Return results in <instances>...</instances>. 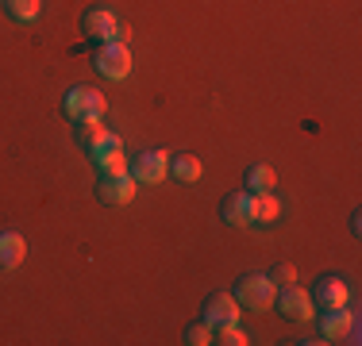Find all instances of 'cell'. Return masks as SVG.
I'll return each instance as SVG.
<instances>
[{"mask_svg":"<svg viewBox=\"0 0 362 346\" xmlns=\"http://www.w3.org/2000/svg\"><path fill=\"white\" fill-rule=\"evenodd\" d=\"M274 292H278V285L270 281V277L262 273H243L235 281V304L247 308V311H270L274 308Z\"/></svg>","mask_w":362,"mask_h":346,"instance_id":"1","label":"cell"},{"mask_svg":"<svg viewBox=\"0 0 362 346\" xmlns=\"http://www.w3.org/2000/svg\"><path fill=\"white\" fill-rule=\"evenodd\" d=\"M62 112L70 119H100L105 116V97L93 85H74L62 100Z\"/></svg>","mask_w":362,"mask_h":346,"instance_id":"2","label":"cell"},{"mask_svg":"<svg viewBox=\"0 0 362 346\" xmlns=\"http://www.w3.org/2000/svg\"><path fill=\"white\" fill-rule=\"evenodd\" d=\"M97 201L108 208H124L135 201V177L132 173H100L97 177Z\"/></svg>","mask_w":362,"mask_h":346,"instance_id":"3","label":"cell"},{"mask_svg":"<svg viewBox=\"0 0 362 346\" xmlns=\"http://www.w3.org/2000/svg\"><path fill=\"white\" fill-rule=\"evenodd\" d=\"M93 62H97V69L108 81H124L132 73V50H127V42H100Z\"/></svg>","mask_w":362,"mask_h":346,"instance_id":"4","label":"cell"},{"mask_svg":"<svg viewBox=\"0 0 362 346\" xmlns=\"http://www.w3.org/2000/svg\"><path fill=\"white\" fill-rule=\"evenodd\" d=\"M166 166H170V154L166 150H143L135 154V162H127V173L143 185H158L166 177Z\"/></svg>","mask_w":362,"mask_h":346,"instance_id":"5","label":"cell"},{"mask_svg":"<svg viewBox=\"0 0 362 346\" xmlns=\"http://www.w3.org/2000/svg\"><path fill=\"white\" fill-rule=\"evenodd\" d=\"M239 308L235 304V297L231 292H209L204 297V308H201V319L209 327H223V323H239Z\"/></svg>","mask_w":362,"mask_h":346,"instance_id":"6","label":"cell"},{"mask_svg":"<svg viewBox=\"0 0 362 346\" xmlns=\"http://www.w3.org/2000/svg\"><path fill=\"white\" fill-rule=\"evenodd\" d=\"M308 297H313V308H347V281H343V277H335V273H327V277H320V281L313 285V292H308Z\"/></svg>","mask_w":362,"mask_h":346,"instance_id":"7","label":"cell"},{"mask_svg":"<svg viewBox=\"0 0 362 346\" xmlns=\"http://www.w3.org/2000/svg\"><path fill=\"white\" fill-rule=\"evenodd\" d=\"M274 300H278V311L293 323H305V319H313V297H308L305 289H297V285H286L281 292H274Z\"/></svg>","mask_w":362,"mask_h":346,"instance_id":"8","label":"cell"},{"mask_svg":"<svg viewBox=\"0 0 362 346\" xmlns=\"http://www.w3.org/2000/svg\"><path fill=\"white\" fill-rule=\"evenodd\" d=\"M116 28H119V20L108 8H89V12H81V31L97 42H112L116 39Z\"/></svg>","mask_w":362,"mask_h":346,"instance_id":"9","label":"cell"},{"mask_svg":"<svg viewBox=\"0 0 362 346\" xmlns=\"http://www.w3.org/2000/svg\"><path fill=\"white\" fill-rule=\"evenodd\" d=\"M220 220L228 223V227H247L251 223V193H228L220 201Z\"/></svg>","mask_w":362,"mask_h":346,"instance_id":"10","label":"cell"},{"mask_svg":"<svg viewBox=\"0 0 362 346\" xmlns=\"http://www.w3.org/2000/svg\"><path fill=\"white\" fill-rule=\"evenodd\" d=\"M320 335L324 339H355V316L347 308H327L320 319Z\"/></svg>","mask_w":362,"mask_h":346,"instance_id":"11","label":"cell"},{"mask_svg":"<svg viewBox=\"0 0 362 346\" xmlns=\"http://www.w3.org/2000/svg\"><path fill=\"white\" fill-rule=\"evenodd\" d=\"M28 258V242L20 231H0V270H16Z\"/></svg>","mask_w":362,"mask_h":346,"instance_id":"12","label":"cell"},{"mask_svg":"<svg viewBox=\"0 0 362 346\" xmlns=\"http://www.w3.org/2000/svg\"><path fill=\"white\" fill-rule=\"evenodd\" d=\"M74 135H77V143H81L85 146V150H100V146H105L108 143V138H112V131H105V124H100V119H74Z\"/></svg>","mask_w":362,"mask_h":346,"instance_id":"13","label":"cell"},{"mask_svg":"<svg viewBox=\"0 0 362 346\" xmlns=\"http://www.w3.org/2000/svg\"><path fill=\"white\" fill-rule=\"evenodd\" d=\"M93 158H97L100 173H127V158H124V146H119V138L112 135L100 150H93Z\"/></svg>","mask_w":362,"mask_h":346,"instance_id":"14","label":"cell"},{"mask_svg":"<svg viewBox=\"0 0 362 346\" xmlns=\"http://www.w3.org/2000/svg\"><path fill=\"white\" fill-rule=\"evenodd\" d=\"M281 220V201L274 193H255L251 196V223H278Z\"/></svg>","mask_w":362,"mask_h":346,"instance_id":"15","label":"cell"},{"mask_svg":"<svg viewBox=\"0 0 362 346\" xmlns=\"http://www.w3.org/2000/svg\"><path fill=\"white\" fill-rule=\"evenodd\" d=\"M166 173H174L181 185H193V181L201 177V162H197V154H174Z\"/></svg>","mask_w":362,"mask_h":346,"instance_id":"16","label":"cell"},{"mask_svg":"<svg viewBox=\"0 0 362 346\" xmlns=\"http://www.w3.org/2000/svg\"><path fill=\"white\" fill-rule=\"evenodd\" d=\"M243 185H247V193H270L274 189V169L266 166V162H251L243 173Z\"/></svg>","mask_w":362,"mask_h":346,"instance_id":"17","label":"cell"},{"mask_svg":"<svg viewBox=\"0 0 362 346\" xmlns=\"http://www.w3.org/2000/svg\"><path fill=\"white\" fill-rule=\"evenodd\" d=\"M4 12L12 16L16 23H31V20H39L42 0H4Z\"/></svg>","mask_w":362,"mask_h":346,"instance_id":"18","label":"cell"},{"mask_svg":"<svg viewBox=\"0 0 362 346\" xmlns=\"http://www.w3.org/2000/svg\"><path fill=\"white\" fill-rule=\"evenodd\" d=\"M212 342H220V346H247L251 339H247L235 323H223V327H212Z\"/></svg>","mask_w":362,"mask_h":346,"instance_id":"19","label":"cell"},{"mask_svg":"<svg viewBox=\"0 0 362 346\" xmlns=\"http://www.w3.org/2000/svg\"><path fill=\"white\" fill-rule=\"evenodd\" d=\"M185 342L189 346H209L212 342V327L204 323V319H201V323H193V327H185Z\"/></svg>","mask_w":362,"mask_h":346,"instance_id":"20","label":"cell"},{"mask_svg":"<svg viewBox=\"0 0 362 346\" xmlns=\"http://www.w3.org/2000/svg\"><path fill=\"white\" fill-rule=\"evenodd\" d=\"M270 281H274V285H281V289H286V285H293V281H297V270H293L289 262H281V266H274Z\"/></svg>","mask_w":362,"mask_h":346,"instance_id":"21","label":"cell"},{"mask_svg":"<svg viewBox=\"0 0 362 346\" xmlns=\"http://www.w3.org/2000/svg\"><path fill=\"white\" fill-rule=\"evenodd\" d=\"M127 39H132V28H127V23H119V28H116V39H112V42H127Z\"/></svg>","mask_w":362,"mask_h":346,"instance_id":"22","label":"cell"}]
</instances>
